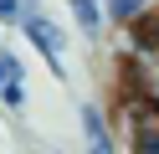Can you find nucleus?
Segmentation results:
<instances>
[{"label": "nucleus", "instance_id": "1", "mask_svg": "<svg viewBox=\"0 0 159 154\" xmlns=\"http://www.w3.org/2000/svg\"><path fill=\"white\" fill-rule=\"evenodd\" d=\"M21 31H26V41L41 51V62L52 67V77H67V31L57 26V21L46 16L41 5H31V10H26Z\"/></svg>", "mask_w": 159, "mask_h": 154}, {"label": "nucleus", "instance_id": "4", "mask_svg": "<svg viewBox=\"0 0 159 154\" xmlns=\"http://www.w3.org/2000/svg\"><path fill=\"white\" fill-rule=\"evenodd\" d=\"M31 5H36V0H0V26H21Z\"/></svg>", "mask_w": 159, "mask_h": 154}, {"label": "nucleus", "instance_id": "3", "mask_svg": "<svg viewBox=\"0 0 159 154\" xmlns=\"http://www.w3.org/2000/svg\"><path fill=\"white\" fill-rule=\"evenodd\" d=\"M67 16L72 26L82 31V41H98L108 31V16H103V0H67Z\"/></svg>", "mask_w": 159, "mask_h": 154}, {"label": "nucleus", "instance_id": "2", "mask_svg": "<svg viewBox=\"0 0 159 154\" xmlns=\"http://www.w3.org/2000/svg\"><path fill=\"white\" fill-rule=\"evenodd\" d=\"M103 16H108V26L134 31V26H144L154 16V0H103Z\"/></svg>", "mask_w": 159, "mask_h": 154}, {"label": "nucleus", "instance_id": "5", "mask_svg": "<svg viewBox=\"0 0 159 154\" xmlns=\"http://www.w3.org/2000/svg\"><path fill=\"white\" fill-rule=\"evenodd\" d=\"M128 154H159V133H154V139H144L139 149H128Z\"/></svg>", "mask_w": 159, "mask_h": 154}, {"label": "nucleus", "instance_id": "6", "mask_svg": "<svg viewBox=\"0 0 159 154\" xmlns=\"http://www.w3.org/2000/svg\"><path fill=\"white\" fill-rule=\"evenodd\" d=\"M154 36H159V5H154Z\"/></svg>", "mask_w": 159, "mask_h": 154}]
</instances>
